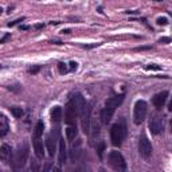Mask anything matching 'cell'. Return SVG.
<instances>
[{
  "label": "cell",
  "mask_w": 172,
  "mask_h": 172,
  "mask_svg": "<svg viewBox=\"0 0 172 172\" xmlns=\"http://www.w3.org/2000/svg\"><path fill=\"white\" fill-rule=\"evenodd\" d=\"M124 101V94H120V96H114V97H110L109 99L106 101V105H105V108L102 109L101 112V120L104 124H108L112 120V117H113L114 114V110H116V108L120 104Z\"/></svg>",
  "instance_id": "1"
},
{
  "label": "cell",
  "mask_w": 172,
  "mask_h": 172,
  "mask_svg": "<svg viewBox=\"0 0 172 172\" xmlns=\"http://www.w3.org/2000/svg\"><path fill=\"white\" fill-rule=\"evenodd\" d=\"M126 135V129L125 125L121 122L113 124L110 128V141L114 147H120L122 144V140L125 138Z\"/></svg>",
  "instance_id": "2"
},
{
  "label": "cell",
  "mask_w": 172,
  "mask_h": 172,
  "mask_svg": "<svg viewBox=\"0 0 172 172\" xmlns=\"http://www.w3.org/2000/svg\"><path fill=\"white\" fill-rule=\"evenodd\" d=\"M147 110H148V106H147L145 101H143V99L136 101L135 109H133V121H135L136 125H140V124L145 120Z\"/></svg>",
  "instance_id": "3"
},
{
  "label": "cell",
  "mask_w": 172,
  "mask_h": 172,
  "mask_svg": "<svg viewBox=\"0 0 172 172\" xmlns=\"http://www.w3.org/2000/svg\"><path fill=\"white\" fill-rule=\"evenodd\" d=\"M109 164L116 171H124L126 170V161L124 159L122 153L118 151H112L109 153Z\"/></svg>",
  "instance_id": "4"
},
{
  "label": "cell",
  "mask_w": 172,
  "mask_h": 172,
  "mask_svg": "<svg viewBox=\"0 0 172 172\" xmlns=\"http://www.w3.org/2000/svg\"><path fill=\"white\" fill-rule=\"evenodd\" d=\"M27 157H28V147H27V144H23L18 148L16 153H15V168L20 170L24 167Z\"/></svg>",
  "instance_id": "5"
},
{
  "label": "cell",
  "mask_w": 172,
  "mask_h": 172,
  "mask_svg": "<svg viewBox=\"0 0 172 172\" xmlns=\"http://www.w3.org/2000/svg\"><path fill=\"white\" fill-rule=\"evenodd\" d=\"M81 116V125H82V129L85 133H89L90 132V125H92V121H90V116H92V104H85L83 109L81 110L80 113Z\"/></svg>",
  "instance_id": "6"
},
{
  "label": "cell",
  "mask_w": 172,
  "mask_h": 172,
  "mask_svg": "<svg viewBox=\"0 0 172 172\" xmlns=\"http://www.w3.org/2000/svg\"><path fill=\"white\" fill-rule=\"evenodd\" d=\"M138 153H140L144 159H148L151 155H152V145H151V141L148 140V137L144 135L138 138Z\"/></svg>",
  "instance_id": "7"
},
{
  "label": "cell",
  "mask_w": 172,
  "mask_h": 172,
  "mask_svg": "<svg viewBox=\"0 0 172 172\" xmlns=\"http://www.w3.org/2000/svg\"><path fill=\"white\" fill-rule=\"evenodd\" d=\"M77 109H75L74 101H69L65 106V122L66 124H74L75 117H77Z\"/></svg>",
  "instance_id": "8"
},
{
  "label": "cell",
  "mask_w": 172,
  "mask_h": 172,
  "mask_svg": "<svg viewBox=\"0 0 172 172\" xmlns=\"http://www.w3.org/2000/svg\"><path fill=\"white\" fill-rule=\"evenodd\" d=\"M149 129L152 135H159L163 131V118L160 116H152L149 120Z\"/></svg>",
  "instance_id": "9"
},
{
  "label": "cell",
  "mask_w": 172,
  "mask_h": 172,
  "mask_svg": "<svg viewBox=\"0 0 172 172\" xmlns=\"http://www.w3.org/2000/svg\"><path fill=\"white\" fill-rule=\"evenodd\" d=\"M167 98H168V92H161V93L155 94V97L152 98V102H153V105H155L156 109H161V108L164 106Z\"/></svg>",
  "instance_id": "10"
},
{
  "label": "cell",
  "mask_w": 172,
  "mask_h": 172,
  "mask_svg": "<svg viewBox=\"0 0 172 172\" xmlns=\"http://www.w3.org/2000/svg\"><path fill=\"white\" fill-rule=\"evenodd\" d=\"M10 159H11V148L10 145L4 144V145L0 147V161L3 164H10Z\"/></svg>",
  "instance_id": "11"
},
{
  "label": "cell",
  "mask_w": 172,
  "mask_h": 172,
  "mask_svg": "<svg viewBox=\"0 0 172 172\" xmlns=\"http://www.w3.org/2000/svg\"><path fill=\"white\" fill-rule=\"evenodd\" d=\"M32 147H34L35 155H37L38 159L43 157V144L41 141V137H35L34 136V141H32Z\"/></svg>",
  "instance_id": "12"
},
{
  "label": "cell",
  "mask_w": 172,
  "mask_h": 172,
  "mask_svg": "<svg viewBox=\"0 0 172 172\" xmlns=\"http://www.w3.org/2000/svg\"><path fill=\"white\" fill-rule=\"evenodd\" d=\"M46 147H47V152H49V155L53 157L54 153H55L57 151V140L55 138H53V136L49 135L46 137Z\"/></svg>",
  "instance_id": "13"
},
{
  "label": "cell",
  "mask_w": 172,
  "mask_h": 172,
  "mask_svg": "<svg viewBox=\"0 0 172 172\" xmlns=\"http://www.w3.org/2000/svg\"><path fill=\"white\" fill-rule=\"evenodd\" d=\"M62 118V108L61 106H54L51 109V121L53 122H59Z\"/></svg>",
  "instance_id": "14"
},
{
  "label": "cell",
  "mask_w": 172,
  "mask_h": 172,
  "mask_svg": "<svg viewBox=\"0 0 172 172\" xmlns=\"http://www.w3.org/2000/svg\"><path fill=\"white\" fill-rule=\"evenodd\" d=\"M66 144H65V140L63 138H59V155H58V159H59V163L63 164L66 161Z\"/></svg>",
  "instance_id": "15"
},
{
  "label": "cell",
  "mask_w": 172,
  "mask_h": 172,
  "mask_svg": "<svg viewBox=\"0 0 172 172\" xmlns=\"http://www.w3.org/2000/svg\"><path fill=\"white\" fill-rule=\"evenodd\" d=\"M8 132V120L4 114H0V136H5Z\"/></svg>",
  "instance_id": "16"
},
{
  "label": "cell",
  "mask_w": 172,
  "mask_h": 172,
  "mask_svg": "<svg viewBox=\"0 0 172 172\" xmlns=\"http://www.w3.org/2000/svg\"><path fill=\"white\" fill-rule=\"evenodd\" d=\"M66 137H67L69 141H73L75 137H77V128L75 126H69L66 129Z\"/></svg>",
  "instance_id": "17"
},
{
  "label": "cell",
  "mask_w": 172,
  "mask_h": 172,
  "mask_svg": "<svg viewBox=\"0 0 172 172\" xmlns=\"http://www.w3.org/2000/svg\"><path fill=\"white\" fill-rule=\"evenodd\" d=\"M43 129H44L43 121H38V124L35 125V129H34V136L35 137H41V136L43 135Z\"/></svg>",
  "instance_id": "18"
},
{
  "label": "cell",
  "mask_w": 172,
  "mask_h": 172,
  "mask_svg": "<svg viewBox=\"0 0 172 172\" xmlns=\"http://www.w3.org/2000/svg\"><path fill=\"white\" fill-rule=\"evenodd\" d=\"M11 113L14 114L15 118H20L23 116V109L22 108H18V106H12L11 108Z\"/></svg>",
  "instance_id": "19"
},
{
  "label": "cell",
  "mask_w": 172,
  "mask_h": 172,
  "mask_svg": "<svg viewBox=\"0 0 172 172\" xmlns=\"http://www.w3.org/2000/svg\"><path fill=\"white\" fill-rule=\"evenodd\" d=\"M96 149H97L98 157H99V159H102V155H104V151H105V144H104V143H99Z\"/></svg>",
  "instance_id": "20"
},
{
  "label": "cell",
  "mask_w": 172,
  "mask_h": 172,
  "mask_svg": "<svg viewBox=\"0 0 172 172\" xmlns=\"http://www.w3.org/2000/svg\"><path fill=\"white\" fill-rule=\"evenodd\" d=\"M58 71H59V73H61L62 75L66 74V73H67V66H66L63 62H59V63H58Z\"/></svg>",
  "instance_id": "21"
},
{
  "label": "cell",
  "mask_w": 172,
  "mask_h": 172,
  "mask_svg": "<svg viewBox=\"0 0 172 172\" xmlns=\"http://www.w3.org/2000/svg\"><path fill=\"white\" fill-rule=\"evenodd\" d=\"M90 126H92V125H90ZM92 129H93V137H96V136L99 133V125L97 122H94V124H93V126H92Z\"/></svg>",
  "instance_id": "22"
},
{
  "label": "cell",
  "mask_w": 172,
  "mask_h": 172,
  "mask_svg": "<svg viewBox=\"0 0 172 172\" xmlns=\"http://www.w3.org/2000/svg\"><path fill=\"white\" fill-rule=\"evenodd\" d=\"M157 24L159 26H167L168 24V19H167V18H159V19H157Z\"/></svg>",
  "instance_id": "23"
},
{
  "label": "cell",
  "mask_w": 172,
  "mask_h": 172,
  "mask_svg": "<svg viewBox=\"0 0 172 172\" xmlns=\"http://www.w3.org/2000/svg\"><path fill=\"white\" fill-rule=\"evenodd\" d=\"M145 70H161V66H157V65H148V66H145Z\"/></svg>",
  "instance_id": "24"
},
{
  "label": "cell",
  "mask_w": 172,
  "mask_h": 172,
  "mask_svg": "<svg viewBox=\"0 0 172 172\" xmlns=\"http://www.w3.org/2000/svg\"><path fill=\"white\" fill-rule=\"evenodd\" d=\"M39 70H41V66H32V67L28 69V73L30 74H37Z\"/></svg>",
  "instance_id": "25"
},
{
  "label": "cell",
  "mask_w": 172,
  "mask_h": 172,
  "mask_svg": "<svg viewBox=\"0 0 172 172\" xmlns=\"http://www.w3.org/2000/svg\"><path fill=\"white\" fill-rule=\"evenodd\" d=\"M144 50H152V46H140L135 49V51H144Z\"/></svg>",
  "instance_id": "26"
},
{
  "label": "cell",
  "mask_w": 172,
  "mask_h": 172,
  "mask_svg": "<svg viewBox=\"0 0 172 172\" xmlns=\"http://www.w3.org/2000/svg\"><path fill=\"white\" fill-rule=\"evenodd\" d=\"M159 43H163V44L171 43V38H160L159 39Z\"/></svg>",
  "instance_id": "27"
},
{
  "label": "cell",
  "mask_w": 172,
  "mask_h": 172,
  "mask_svg": "<svg viewBox=\"0 0 172 172\" xmlns=\"http://www.w3.org/2000/svg\"><path fill=\"white\" fill-rule=\"evenodd\" d=\"M10 38H11V35L10 34H7V35H4L2 39H0V44L2 43H4V42H7V41H10Z\"/></svg>",
  "instance_id": "28"
},
{
  "label": "cell",
  "mask_w": 172,
  "mask_h": 172,
  "mask_svg": "<svg viewBox=\"0 0 172 172\" xmlns=\"http://www.w3.org/2000/svg\"><path fill=\"white\" fill-rule=\"evenodd\" d=\"M23 20H24V19H23V18H22V19H18V20H15V22L8 23V27H14L15 24H18V23H20V22H23Z\"/></svg>",
  "instance_id": "29"
},
{
  "label": "cell",
  "mask_w": 172,
  "mask_h": 172,
  "mask_svg": "<svg viewBox=\"0 0 172 172\" xmlns=\"http://www.w3.org/2000/svg\"><path fill=\"white\" fill-rule=\"evenodd\" d=\"M78 63L77 62H70V70H77Z\"/></svg>",
  "instance_id": "30"
},
{
  "label": "cell",
  "mask_w": 172,
  "mask_h": 172,
  "mask_svg": "<svg viewBox=\"0 0 172 172\" xmlns=\"http://www.w3.org/2000/svg\"><path fill=\"white\" fill-rule=\"evenodd\" d=\"M62 32H63V34H70V32H71V31H70V30H63V31H62Z\"/></svg>",
  "instance_id": "31"
},
{
  "label": "cell",
  "mask_w": 172,
  "mask_h": 172,
  "mask_svg": "<svg viewBox=\"0 0 172 172\" xmlns=\"http://www.w3.org/2000/svg\"><path fill=\"white\" fill-rule=\"evenodd\" d=\"M35 28H43V24H37L35 26Z\"/></svg>",
  "instance_id": "32"
},
{
  "label": "cell",
  "mask_w": 172,
  "mask_h": 172,
  "mask_svg": "<svg viewBox=\"0 0 172 172\" xmlns=\"http://www.w3.org/2000/svg\"><path fill=\"white\" fill-rule=\"evenodd\" d=\"M20 28H22V30H27V28H28V26H22Z\"/></svg>",
  "instance_id": "33"
},
{
  "label": "cell",
  "mask_w": 172,
  "mask_h": 172,
  "mask_svg": "<svg viewBox=\"0 0 172 172\" xmlns=\"http://www.w3.org/2000/svg\"><path fill=\"white\" fill-rule=\"evenodd\" d=\"M156 2H160V0H156Z\"/></svg>",
  "instance_id": "34"
},
{
  "label": "cell",
  "mask_w": 172,
  "mask_h": 172,
  "mask_svg": "<svg viewBox=\"0 0 172 172\" xmlns=\"http://www.w3.org/2000/svg\"><path fill=\"white\" fill-rule=\"evenodd\" d=\"M0 69H2V65H0Z\"/></svg>",
  "instance_id": "35"
}]
</instances>
